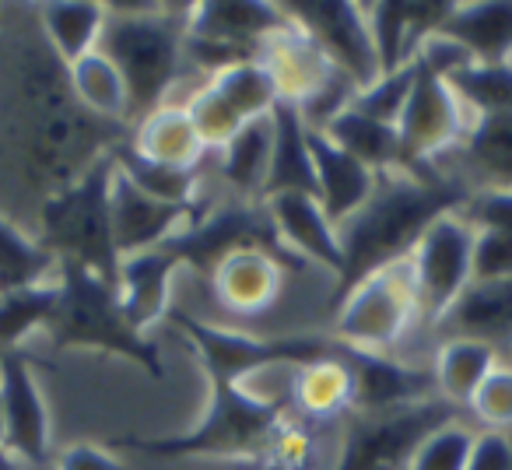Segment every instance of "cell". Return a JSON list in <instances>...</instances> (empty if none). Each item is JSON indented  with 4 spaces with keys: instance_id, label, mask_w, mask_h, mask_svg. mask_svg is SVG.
<instances>
[{
    "instance_id": "1",
    "label": "cell",
    "mask_w": 512,
    "mask_h": 470,
    "mask_svg": "<svg viewBox=\"0 0 512 470\" xmlns=\"http://www.w3.org/2000/svg\"><path fill=\"white\" fill-rule=\"evenodd\" d=\"M0 64L8 78V151L18 179L39 193V207L130 141V127L99 120L74 99L67 64L50 50L39 18L36 29L18 25V32L0 22Z\"/></svg>"
},
{
    "instance_id": "2",
    "label": "cell",
    "mask_w": 512,
    "mask_h": 470,
    "mask_svg": "<svg viewBox=\"0 0 512 470\" xmlns=\"http://www.w3.org/2000/svg\"><path fill=\"white\" fill-rule=\"evenodd\" d=\"M467 197V186L442 176V169L432 176H414L404 169L379 172L376 190L362 204V211L351 214L337 228L344 250V274L337 278L334 306H341L344 295L376 271L411 260L421 235L439 218L460 211Z\"/></svg>"
},
{
    "instance_id": "3",
    "label": "cell",
    "mask_w": 512,
    "mask_h": 470,
    "mask_svg": "<svg viewBox=\"0 0 512 470\" xmlns=\"http://www.w3.org/2000/svg\"><path fill=\"white\" fill-rule=\"evenodd\" d=\"M99 53L120 71L127 85L130 130L155 109L169 106L172 88L186 74V18L190 8L165 4H116L106 8Z\"/></svg>"
},
{
    "instance_id": "4",
    "label": "cell",
    "mask_w": 512,
    "mask_h": 470,
    "mask_svg": "<svg viewBox=\"0 0 512 470\" xmlns=\"http://www.w3.org/2000/svg\"><path fill=\"white\" fill-rule=\"evenodd\" d=\"M292 414L288 397H260L235 379L211 372V407L207 418L193 432L169 435V439H123L120 446L141 449L155 460H179V456H225V460L260 463L271 435Z\"/></svg>"
},
{
    "instance_id": "5",
    "label": "cell",
    "mask_w": 512,
    "mask_h": 470,
    "mask_svg": "<svg viewBox=\"0 0 512 470\" xmlns=\"http://www.w3.org/2000/svg\"><path fill=\"white\" fill-rule=\"evenodd\" d=\"M113 172L116 151L99 158L71 186L43 200L36 221L39 243L60 264H78L120 288V253L113 239Z\"/></svg>"
},
{
    "instance_id": "6",
    "label": "cell",
    "mask_w": 512,
    "mask_h": 470,
    "mask_svg": "<svg viewBox=\"0 0 512 470\" xmlns=\"http://www.w3.org/2000/svg\"><path fill=\"white\" fill-rule=\"evenodd\" d=\"M57 285V309L43 330L57 348L109 351L137 362L148 376L162 379V355L141 330L130 327L120 306V288L78 264H60Z\"/></svg>"
},
{
    "instance_id": "7",
    "label": "cell",
    "mask_w": 512,
    "mask_h": 470,
    "mask_svg": "<svg viewBox=\"0 0 512 470\" xmlns=\"http://www.w3.org/2000/svg\"><path fill=\"white\" fill-rule=\"evenodd\" d=\"M456 404L446 397L421 404L390 407V411H351L344 418V442L337 470H407L421 442L439 428L463 421Z\"/></svg>"
},
{
    "instance_id": "8",
    "label": "cell",
    "mask_w": 512,
    "mask_h": 470,
    "mask_svg": "<svg viewBox=\"0 0 512 470\" xmlns=\"http://www.w3.org/2000/svg\"><path fill=\"white\" fill-rule=\"evenodd\" d=\"M165 250L179 260V267H193L204 278H211V271L225 257L242 250H264L271 257H278L288 271H302L309 267L306 260H299L285 243H281L278 228H274L271 214H267L264 200H228V204L207 207L197 221L183 228L179 235H172Z\"/></svg>"
},
{
    "instance_id": "9",
    "label": "cell",
    "mask_w": 512,
    "mask_h": 470,
    "mask_svg": "<svg viewBox=\"0 0 512 470\" xmlns=\"http://www.w3.org/2000/svg\"><path fill=\"white\" fill-rule=\"evenodd\" d=\"M414 320H418V281L411 260H400L344 295L334 337L355 351L390 355Z\"/></svg>"
},
{
    "instance_id": "10",
    "label": "cell",
    "mask_w": 512,
    "mask_h": 470,
    "mask_svg": "<svg viewBox=\"0 0 512 470\" xmlns=\"http://www.w3.org/2000/svg\"><path fill=\"white\" fill-rule=\"evenodd\" d=\"M470 123L474 120L456 99L453 88L446 85V78H439L414 60V85L397 123L400 148H404V172H414V176L439 172L435 162L460 148Z\"/></svg>"
},
{
    "instance_id": "11",
    "label": "cell",
    "mask_w": 512,
    "mask_h": 470,
    "mask_svg": "<svg viewBox=\"0 0 512 470\" xmlns=\"http://www.w3.org/2000/svg\"><path fill=\"white\" fill-rule=\"evenodd\" d=\"M474 243L477 232L453 211L435 221L414 246L411 267L418 281V316L425 330H432L463 295V288L474 281Z\"/></svg>"
},
{
    "instance_id": "12",
    "label": "cell",
    "mask_w": 512,
    "mask_h": 470,
    "mask_svg": "<svg viewBox=\"0 0 512 470\" xmlns=\"http://www.w3.org/2000/svg\"><path fill=\"white\" fill-rule=\"evenodd\" d=\"M281 11L288 15V22H295L302 32L313 36V43L327 53L330 64L355 81L358 92H365L383 78L369 15L362 4H351V0H288V4H281Z\"/></svg>"
},
{
    "instance_id": "13",
    "label": "cell",
    "mask_w": 512,
    "mask_h": 470,
    "mask_svg": "<svg viewBox=\"0 0 512 470\" xmlns=\"http://www.w3.org/2000/svg\"><path fill=\"white\" fill-rule=\"evenodd\" d=\"M0 393H4V446L29 467L53 460L50 407L22 351L0 355Z\"/></svg>"
},
{
    "instance_id": "14",
    "label": "cell",
    "mask_w": 512,
    "mask_h": 470,
    "mask_svg": "<svg viewBox=\"0 0 512 470\" xmlns=\"http://www.w3.org/2000/svg\"><path fill=\"white\" fill-rule=\"evenodd\" d=\"M204 211L207 207L200 204H169V200L148 197L120 169L113 172V239L120 260L165 246Z\"/></svg>"
},
{
    "instance_id": "15",
    "label": "cell",
    "mask_w": 512,
    "mask_h": 470,
    "mask_svg": "<svg viewBox=\"0 0 512 470\" xmlns=\"http://www.w3.org/2000/svg\"><path fill=\"white\" fill-rule=\"evenodd\" d=\"M288 274L292 271L271 253L242 250L221 260L207 278V285H211V295L221 313L239 316V320H256L281 302Z\"/></svg>"
},
{
    "instance_id": "16",
    "label": "cell",
    "mask_w": 512,
    "mask_h": 470,
    "mask_svg": "<svg viewBox=\"0 0 512 470\" xmlns=\"http://www.w3.org/2000/svg\"><path fill=\"white\" fill-rule=\"evenodd\" d=\"M281 29H288V15L281 4L264 0H207L190 4L186 18V36L228 46L249 60H260V46Z\"/></svg>"
},
{
    "instance_id": "17",
    "label": "cell",
    "mask_w": 512,
    "mask_h": 470,
    "mask_svg": "<svg viewBox=\"0 0 512 470\" xmlns=\"http://www.w3.org/2000/svg\"><path fill=\"white\" fill-rule=\"evenodd\" d=\"M442 341H481L512 362V278L470 281L432 327Z\"/></svg>"
},
{
    "instance_id": "18",
    "label": "cell",
    "mask_w": 512,
    "mask_h": 470,
    "mask_svg": "<svg viewBox=\"0 0 512 470\" xmlns=\"http://www.w3.org/2000/svg\"><path fill=\"white\" fill-rule=\"evenodd\" d=\"M267 214H271L274 228H278L281 243L306 264L327 267L334 278L344 274V250H341V232L327 218L320 200L309 193H278V197L264 200Z\"/></svg>"
},
{
    "instance_id": "19",
    "label": "cell",
    "mask_w": 512,
    "mask_h": 470,
    "mask_svg": "<svg viewBox=\"0 0 512 470\" xmlns=\"http://www.w3.org/2000/svg\"><path fill=\"white\" fill-rule=\"evenodd\" d=\"M355 372V411H390V407L421 404L439 397L432 365H411L393 355H372L355 351L348 358Z\"/></svg>"
},
{
    "instance_id": "20",
    "label": "cell",
    "mask_w": 512,
    "mask_h": 470,
    "mask_svg": "<svg viewBox=\"0 0 512 470\" xmlns=\"http://www.w3.org/2000/svg\"><path fill=\"white\" fill-rule=\"evenodd\" d=\"M449 8L453 4H400V0L369 4L365 15H369L372 43H376L383 74L411 67L418 60L421 46L442 29Z\"/></svg>"
},
{
    "instance_id": "21",
    "label": "cell",
    "mask_w": 512,
    "mask_h": 470,
    "mask_svg": "<svg viewBox=\"0 0 512 470\" xmlns=\"http://www.w3.org/2000/svg\"><path fill=\"white\" fill-rule=\"evenodd\" d=\"M309 151H313V172H316V200L327 211V218L337 228L362 211V204L376 190V172L351 158L344 148H337L327 134L309 130Z\"/></svg>"
},
{
    "instance_id": "22",
    "label": "cell",
    "mask_w": 512,
    "mask_h": 470,
    "mask_svg": "<svg viewBox=\"0 0 512 470\" xmlns=\"http://www.w3.org/2000/svg\"><path fill=\"white\" fill-rule=\"evenodd\" d=\"M260 64L278 85L281 102H292V106H302L337 71L327 53L313 43V36L302 32L295 22H288V29H281L278 36L260 46Z\"/></svg>"
},
{
    "instance_id": "23",
    "label": "cell",
    "mask_w": 512,
    "mask_h": 470,
    "mask_svg": "<svg viewBox=\"0 0 512 470\" xmlns=\"http://www.w3.org/2000/svg\"><path fill=\"white\" fill-rule=\"evenodd\" d=\"M351 348L344 358H327L292 369V414L309 425H337L355 411V372L348 365Z\"/></svg>"
},
{
    "instance_id": "24",
    "label": "cell",
    "mask_w": 512,
    "mask_h": 470,
    "mask_svg": "<svg viewBox=\"0 0 512 470\" xmlns=\"http://www.w3.org/2000/svg\"><path fill=\"white\" fill-rule=\"evenodd\" d=\"M176 271L179 260L165 246L120 260V306L127 313L130 327L144 334L148 327L169 316L172 274Z\"/></svg>"
},
{
    "instance_id": "25",
    "label": "cell",
    "mask_w": 512,
    "mask_h": 470,
    "mask_svg": "<svg viewBox=\"0 0 512 470\" xmlns=\"http://www.w3.org/2000/svg\"><path fill=\"white\" fill-rule=\"evenodd\" d=\"M446 158L463 165L456 183L474 190H512V116L474 120L460 148ZM442 162V158H439ZM435 162V165H439Z\"/></svg>"
},
{
    "instance_id": "26",
    "label": "cell",
    "mask_w": 512,
    "mask_h": 470,
    "mask_svg": "<svg viewBox=\"0 0 512 470\" xmlns=\"http://www.w3.org/2000/svg\"><path fill=\"white\" fill-rule=\"evenodd\" d=\"M439 36L467 50L474 64H509L512 60V0L488 4H453Z\"/></svg>"
},
{
    "instance_id": "27",
    "label": "cell",
    "mask_w": 512,
    "mask_h": 470,
    "mask_svg": "<svg viewBox=\"0 0 512 470\" xmlns=\"http://www.w3.org/2000/svg\"><path fill=\"white\" fill-rule=\"evenodd\" d=\"M130 148L141 158L155 165H169V169H186L197 172L200 162L207 158L204 141L197 137L190 123V113L179 102H169V106L155 109L148 120H141L134 130H130Z\"/></svg>"
},
{
    "instance_id": "28",
    "label": "cell",
    "mask_w": 512,
    "mask_h": 470,
    "mask_svg": "<svg viewBox=\"0 0 512 470\" xmlns=\"http://www.w3.org/2000/svg\"><path fill=\"white\" fill-rule=\"evenodd\" d=\"M271 130H274V148H271V172H267L264 200L278 197V193H309V197H316L309 127L302 123L299 109L292 102H278L271 113Z\"/></svg>"
},
{
    "instance_id": "29",
    "label": "cell",
    "mask_w": 512,
    "mask_h": 470,
    "mask_svg": "<svg viewBox=\"0 0 512 470\" xmlns=\"http://www.w3.org/2000/svg\"><path fill=\"white\" fill-rule=\"evenodd\" d=\"M271 148H274V130L271 116L267 120H253L239 130L225 151H218V176L235 200H264L267 172H271Z\"/></svg>"
},
{
    "instance_id": "30",
    "label": "cell",
    "mask_w": 512,
    "mask_h": 470,
    "mask_svg": "<svg viewBox=\"0 0 512 470\" xmlns=\"http://www.w3.org/2000/svg\"><path fill=\"white\" fill-rule=\"evenodd\" d=\"M498 365H502L498 351L481 341H439V351H435V362H432L435 390L449 404L467 411L474 393L481 390V383Z\"/></svg>"
},
{
    "instance_id": "31",
    "label": "cell",
    "mask_w": 512,
    "mask_h": 470,
    "mask_svg": "<svg viewBox=\"0 0 512 470\" xmlns=\"http://www.w3.org/2000/svg\"><path fill=\"white\" fill-rule=\"evenodd\" d=\"M60 278V260L29 235L18 221L0 211V295L39 288Z\"/></svg>"
},
{
    "instance_id": "32",
    "label": "cell",
    "mask_w": 512,
    "mask_h": 470,
    "mask_svg": "<svg viewBox=\"0 0 512 470\" xmlns=\"http://www.w3.org/2000/svg\"><path fill=\"white\" fill-rule=\"evenodd\" d=\"M106 15L109 11L102 4H39L36 8L39 29H43L46 43H50V50L67 67L99 50Z\"/></svg>"
},
{
    "instance_id": "33",
    "label": "cell",
    "mask_w": 512,
    "mask_h": 470,
    "mask_svg": "<svg viewBox=\"0 0 512 470\" xmlns=\"http://www.w3.org/2000/svg\"><path fill=\"white\" fill-rule=\"evenodd\" d=\"M323 134H327L337 148L348 151L351 158L369 165L376 176L379 172L404 169V148H400V134L393 123L372 120V116L358 113V109H348V113L337 116Z\"/></svg>"
},
{
    "instance_id": "34",
    "label": "cell",
    "mask_w": 512,
    "mask_h": 470,
    "mask_svg": "<svg viewBox=\"0 0 512 470\" xmlns=\"http://www.w3.org/2000/svg\"><path fill=\"white\" fill-rule=\"evenodd\" d=\"M67 78H71V92L81 106L92 116L106 123H120V127H130L127 120V85H123L120 71L102 57L99 50L81 57L78 64L67 67Z\"/></svg>"
},
{
    "instance_id": "35",
    "label": "cell",
    "mask_w": 512,
    "mask_h": 470,
    "mask_svg": "<svg viewBox=\"0 0 512 470\" xmlns=\"http://www.w3.org/2000/svg\"><path fill=\"white\" fill-rule=\"evenodd\" d=\"M470 120L512 116V60L509 64H467L446 78Z\"/></svg>"
},
{
    "instance_id": "36",
    "label": "cell",
    "mask_w": 512,
    "mask_h": 470,
    "mask_svg": "<svg viewBox=\"0 0 512 470\" xmlns=\"http://www.w3.org/2000/svg\"><path fill=\"white\" fill-rule=\"evenodd\" d=\"M207 85H211L246 123L267 120V116L274 113V106L281 102L278 85H274V78L267 74V67L260 64V60L228 67V71L207 78Z\"/></svg>"
},
{
    "instance_id": "37",
    "label": "cell",
    "mask_w": 512,
    "mask_h": 470,
    "mask_svg": "<svg viewBox=\"0 0 512 470\" xmlns=\"http://www.w3.org/2000/svg\"><path fill=\"white\" fill-rule=\"evenodd\" d=\"M57 295V281L0 295V355L22 348V341L32 330H46L53 309H57Z\"/></svg>"
},
{
    "instance_id": "38",
    "label": "cell",
    "mask_w": 512,
    "mask_h": 470,
    "mask_svg": "<svg viewBox=\"0 0 512 470\" xmlns=\"http://www.w3.org/2000/svg\"><path fill=\"white\" fill-rule=\"evenodd\" d=\"M116 169L134 186H141L148 197L169 200V204H200V169L186 172V169H169V165H155L137 155L130 144L116 148Z\"/></svg>"
},
{
    "instance_id": "39",
    "label": "cell",
    "mask_w": 512,
    "mask_h": 470,
    "mask_svg": "<svg viewBox=\"0 0 512 470\" xmlns=\"http://www.w3.org/2000/svg\"><path fill=\"white\" fill-rule=\"evenodd\" d=\"M183 106H186V113H190L193 130H197V137L204 141L207 151H225L228 144L239 137V130L246 127V120H242L211 85L197 88Z\"/></svg>"
},
{
    "instance_id": "40",
    "label": "cell",
    "mask_w": 512,
    "mask_h": 470,
    "mask_svg": "<svg viewBox=\"0 0 512 470\" xmlns=\"http://www.w3.org/2000/svg\"><path fill=\"white\" fill-rule=\"evenodd\" d=\"M316 442H320V428L309 425V421L288 414L281 421V428L271 435L264 456H260V467L264 470H309L313 467Z\"/></svg>"
},
{
    "instance_id": "41",
    "label": "cell",
    "mask_w": 512,
    "mask_h": 470,
    "mask_svg": "<svg viewBox=\"0 0 512 470\" xmlns=\"http://www.w3.org/2000/svg\"><path fill=\"white\" fill-rule=\"evenodd\" d=\"M474 435L463 421H453V425L432 432L421 449L414 453L411 467L407 470H467L470 449H474Z\"/></svg>"
},
{
    "instance_id": "42",
    "label": "cell",
    "mask_w": 512,
    "mask_h": 470,
    "mask_svg": "<svg viewBox=\"0 0 512 470\" xmlns=\"http://www.w3.org/2000/svg\"><path fill=\"white\" fill-rule=\"evenodd\" d=\"M467 411L474 421H481L484 432H512V365L509 362H502L484 379Z\"/></svg>"
},
{
    "instance_id": "43",
    "label": "cell",
    "mask_w": 512,
    "mask_h": 470,
    "mask_svg": "<svg viewBox=\"0 0 512 470\" xmlns=\"http://www.w3.org/2000/svg\"><path fill=\"white\" fill-rule=\"evenodd\" d=\"M411 85H414V64L411 67H400L393 74H383L376 85H369L365 92H358L355 106L358 113L372 116V120H383V123H400V113L407 106V95H411Z\"/></svg>"
},
{
    "instance_id": "44",
    "label": "cell",
    "mask_w": 512,
    "mask_h": 470,
    "mask_svg": "<svg viewBox=\"0 0 512 470\" xmlns=\"http://www.w3.org/2000/svg\"><path fill=\"white\" fill-rule=\"evenodd\" d=\"M355 99H358V85L348 78V74L334 71L327 78V85H320L302 106H295V109H299L302 123H306L309 130H320L323 134L337 116L348 113V109L355 106Z\"/></svg>"
},
{
    "instance_id": "45",
    "label": "cell",
    "mask_w": 512,
    "mask_h": 470,
    "mask_svg": "<svg viewBox=\"0 0 512 470\" xmlns=\"http://www.w3.org/2000/svg\"><path fill=\"white\" fill-rule=\"evenodd\" d=\"M463 221L474 232H505L512 235V190H474L460 207Z\"/></svg>"
},
{
    "instance_id": "46",
    "label": "cell",
    "mask_w": 512,
    "mask_h": 470,
    "mask_svg": "<svg viewBox=\"0 0 512 470\" xmlns=\"http://www.w3.org/2000/svg\"><path fill=\"white\" fill-rule=\"evenodd\" d=\"M512 278V235L477 232L474 243V281Z\"/></svg>"
},
{
    "instance_id": "47",
    "label": "cell",
    "mask_w": 512,
    "mask_h": 470,
    "mask_svg": "<svg viewBox=\"0 0 512 470\" xmlns=\"http://www.w3.org/2000/svg\"><path fill=\"white\" fill-rule=\"evenodd\" d=\"M467 470H512V442L505 432H477Z\"/></svg>"
},
{
    "instance_id": "48",
    "label": "cell",
    "mask_w": 512,
    "mask_h": 470,
    "mask_svg": "<svg viewBox=\"0 0 512 470\" xmlns=\"http://www.w3.org/2000/svg\"><path fill=\"white\" fill-rule=\"evenodd\" d=\"M57 470H127L116 456H109L106 449L88 446V442H78V446L64 449L57 456Z\"/></svg>"
},
{
    "instance_id": "49",
    "label": "cell",
    "mask_w": 512,
    "mask_h": 470,
    "mask_svg": "<svg viewBox=\"0 0 512 470\" xmlns=\"http://www.w3.org/2000/svg\"><path fill=\"white\" fill-rule=\"evenodd\" d=\"M18 463H22V460H18L8 446H0V470H18Z\"/></svg>"
},
{
    "instance_id": "50",
    "label": "cell",
    "mask_w": 512,
    "mask_h": 470,
    "mask_svg": "<svg viewBox=\"0 0 512 470\" xmlns=\"http://www.w3.org/2000/svg\"><path fill=\"white\" fill-rule=\"evenodd\" d=\"M0 446H4V393H0Z\"/></svg>"
},
{
    "instance_id": "51",
    "label": "cell",
    "mask_w": 512,
    "mask_h": 470,
    "mask_svg": "<svg viewBox=\"0 0 512 470\" xmlns=\"http://www.w3.org/2000/svg\"><path fill=\"white\" fill-rule=\"evenodd\" d=\"M505 435H509V442H512V432H505Z\"/></svg>"
},
{
    "instance_id": "52",
    "label": "cell",
    "mask_w": 512,
    "mask_h": 470,
    "mask_svg": "<svg viewBox=\"0 0 512 470\" xmlns=\"http://www.w3.org/2000/svg\"><path fill=\"white\" fill-rule=\"evenodd\" d=\"M509 365H512V362H509Z\"/></svg>"
}]
</instances>
